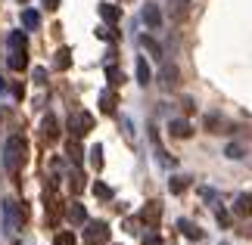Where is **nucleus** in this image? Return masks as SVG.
Instances as JSON below:
<instances>
[{
  "label": "nucleus",
  "mask_w": 252,
  "mask_h": 245,
  "mask_svg": "<svg viewBox=\"0 0 252 245\" xmlns=\"http://www.w3.org/2000/svg\"><path fill=\"white\" fill-rule=\"evenodd\" d=\"M87 131H94V115L91 112H75L69 118V134L78 140V136H84Z\"/></svg>",
  "instance_id": "4"
},
{
  "label": "nucleus",
  "mask_w": 252,
  "mask_h": 245,
  "mask_svg": "<svg viewBox=\"0 0 252 245\" xmlns=\"http://www.w3.org/2000/svg\"><path fill=\"white\" fill-rule=\"evenodd\" d=\"M22 25H25V28H32V31H34V28L41 25V16H37L34 9H25V13H22Z\"/></svg>",
  "instance_id": "23"
},
{
  "label": "nucleus",
  "mask_w": 252,
  "mask_h": 245,
  "mask_svg": "<svg viewBox=\"0 0 252 245\" xmlns=\"http://www.w3.org/2000/svg\"><path fill=\"white\" fill-rule=\"evenodd\" d=\"M143 245H159V233H150V236L143 239Z\"/></svg>",
  "instance_id": "32"
},
{
  "label": "nucleus",
  "mask_w": 252,
  "mask_h": 245,
  "mask_svg": "<svg viewBox=\"0 0 252 245\" xmlns=\"http://www.w3.org/2000/svg\"><path fill=\"white\" fill-rule=\"evenodd\" d=\"M234 214H237V218H249V214H252V195H249V192H240V195H237Z\"/></svg>",
  "instance_id": "10"
},
{
  "label": "nucleus",
  "mask_w": 252,
  "mask_h": 245,
  "mask_svg": "<svg viewBox=\"0 0 252 245\" xmlns=\"http://www.w3.org/2000/svg\"><path fill=\"white\" fill-rule=\"evenodd\" d=\"M41 3H44L47 9H60V0H41Z\"/></svg>",
  "instance_id": "33"
},
{
  "label": "nucleus",
  "mask_w": 252,
  "mask_h": 245,
  "mask_svg": "<svg viewBox=\"0 0 252 245\" xmlns=\"http://www.w3.org/2000/svg\"><path fill=\"white\" fill-rule=\"evenodd\" d=\"M140 47H143V50H150L153 56H156V59H159V56H162V47H159L156 41H153L150 34H143V37H140Z\"/></svg>",
  "instance_id": "22"
},
{
  "label": "nucleus",
  "mask_w": 252,
  "mask_h": 245,
  "mask_svg": "<svg viewBox=\"0 0 252 245\" xmlns=\"http://www.w3.org/2000/svg\"><path fill=\"white\" fill-rule=\"evenodd\" d=\"M47 81V72L44 68H34V84H44Z\"/></svg>",
  "instance_id": "30"
},
{
  "label": "nucleus",
  "mask_w": 252,
  "mask_h": 245,
  "mask_svg": "<svg viewBox=\"0 0 252 245\" xmlns=\"http://www.w3.org/2000/svg\"><path fill=\"white\" fill-rule=\"evenodd\" d=\"M94 195H96V199H112V186H106V183H94Z\"/></svg>",
  "instance_id": "25"
},
{
  "label": "nucleus",
  "mask_w": 252,
  "mask_h": 245,
  "mask_svg": "<svg viewBox=\"0 0 252 245\" xmlns=\"http://www.w3.org/2000/svg\"><path fill=\"white\" fill-rule=\"evenodd\" d=\"M91 164H94L96 171L103 168V146H94V149H91Z\"/></svg>",
  "instance_id": "26"
},
{
  "label": "nucleus",
  "mask_w": 252,
  "mask_h": 245,
  "mask_svg": "<svg viewBox=\"0 0 252 245\" xmlns=\"http://www.w3.org/2000/svg\"><path fill=\"white\" fill-rule=\"evenodd\" d=\"M84 242H87V245H103V242H109V227H106L103 220L84 223Z\"/></svg>",
  "instance_id": "3"
},
{
  "label": "nucleus",
  "mask_w": 252,
  "mask_h": 245,
  "mask_svg": "<svg viewBox=\"0 0 252 245\" xmlns=\"http://www.w3.org/2000/svg\"><path fill=\"white\" fill-rule=\"evenodd\" d=\"M190 13V0H168V16L171 19H184Z\"/></svg>",
  "instance_id": "13"
},
{
  "label": "nucleus",
  "mask_w": 252,
  "mask_h": 245,
  "mask_svg": "<svg viewBox=\"0 0 252 245\" xmlns=\"http://www.w3.org/2000/svg\"><path fill=\"white\" fill-rule=\"evenodd\" d=\"M25 31H9V37H6V50L9 53H22L25 50Z\"/></svg>",
  "instance_id": "12"
},
{
  "label": "nucleus",
  "mask_w": 252,
  "mask_h": 245,
  "mask_svg": "<svg viewBox=\"0 0 252 245\" xmlns=\"http://www.w3.org/2000/svg\"><path fill=\"white\" fill-rule=\"evenodd\" d=\"M106 75H109V84H112V87L125 84V75L119 72V65H106Z\"/></svg>",
  "instance_id": "24"
},
{
  "label": "nucleus",
  "mask_w": 252,
  "mask_h": 245,
  "mask_svg": "<svg viewBox=\"0 0 252 245\" xmlns=\"http://www.w3.org/2000/svg\"><path fill=\"white\" fill-rule=\"evenodd\" d=\"M115 106H119V96L109 93V90H103V93H100V112L115 115Z\"/></svg>",
  "instance_id": "14"
},
{
  "label": "nucleus",
  "mask_w": 252,
  "mask_h": 245,
  "mask_svg": "<svg viewBox=\"0 0 252 245\" xmlns=\"http://www.w3.org/2000/svg\"><path fill=\"white\" fill-rule=\"evenodd\" d=\"M100 16H103V22L115 25V22L122 19V9H119V6H109V3H106V6H100Z\"/></svg>",
  "instance_id": "19"
},
{
  "label": "nucleus",
  "mask_w": 252,
  "mask_h": 245,
  "mask_svg": "<svg viewBox=\"0 0 252 245\" xmlns=\"http://www.w3.org/2000/svg\"><path fill=\"white\" fill-rule=\"evenodd\" d=\"M190 186V177H171V183H168V190H171V195H181L184 190Z\"/></svg>",
  "instance_id": "21"
},
{
  "label": "nucleus",
  "mask_w": 252,
  "mask_h": 245,
  "mask_svg": "<svg viewBox=\"0 0 252 245\" xmlns=\"http://www.w3.org/2000/svg\"><path fill=\"white\" fill-rule=\"evenodd\" d=\"M65 149H69V159H72L75 164H81V162H84V149H81V143H78V140H69V146H65Z\"/></svg>",
  "instance_id": "20"
},
{
  "label": "nucleus",
  "mask_w": 252,
  "mask_h": 245,
  "mask_svg": "<svg viewBox=\"0 0 252 245\" xmlns=\"http://www.w3.org/2000/svg\"><path fill=\"white\" fill-rule=\"evenodd\" d=\"M168 131H171V136H178V140H187V136H193L190 121H181V118H174V121L168 124Z\"/></svg>",
  "instance_id": "11"
},
{
  "label": "nucleus",
  "mask_w": 252,
  "mask_h": 245,
  "mask_svg": "<svg viewBox=\"0 0 252 245\" xmlns=\"http://www.w3.org/2000/svg\"><path fill=\"white\" fill-rule=\"evenodd\" d=\"M134 72H137V84H140V87H150L153 72H150V65H147V59H143V56H137V59H134Z\"/></svg>",
  "instance_id": "7"
},
{
  "label": "nucleus",
  "mask_w": 252,
  "mask_h": 245,
  "mask_svg": "<svg viewBox=\"0 0 252 245\" xmlns=\"http://www.w3.org/2000/svg\"><path fill=\"white\" fill-rule=\"evenodd\" d=\"M53 245H75V233H60Z\"/></svg>",
  "instance_id": "29"
},
{
  "label": "nucleus",
  "mask_w": 252,
  "mask_h": 245,
  "mask_svg": "<svg viewBox=\"0 0 252 245\" xmlns=\"http://www.w3.org/2000/svg\"><path fill=\"white\" fill-rule=\"evenodd\" d=\"M25 56H28L25 50H22V53H9V56H6L9 68H13V72H22V68H28V59H25Z\"/></svg>",
  "instance_id": "18"
},
{
  "label": "nucleus",
  "mask_w": 252,
  "mask_h": 245,
  "mask_svg": "<svg viewBox=\"0 0 252 245\" xmlns=\"http://www.w3.org/2000/svg\"><path fill=\"white\" fill-rule=\"evenodd\" d=\"M156 159H159L162 164H165V168H174V159H171V155H168L165 149H162V146H156Z\"/></svg>",
  "instance_id": "27"
},
{
  "label": "nucleus",
  "mask_w": 252,
  "mask_h": 245,
  "mask_svg": "<svg viewBox=\"0 0 252 245\" xmlns=\"http://www.w3.org/2000/svg\"><path fill=\"white\" fill-rule=\"evenodd\" d=\"M159 218H162V208H159V202H150L147 208H143V211L137 214V220H140V223H147L150 230H156V227H159Z\"/></svg>",
  "instance_id": "6"
},
{
  "label": "nucleus",
  "mask_w": 252,
  "mask_h": 245,
  "mask_svg": "<svg viewBox=\"0 0 252 245\" xmlns=\"http://www.w3.org/2000/svg\"><path fill=\"white\" fill-rule=\"evenodd\" d=\"M22 223H25V208L13 199H3V227H6V233H19Z\"/></svg>",
  "instance_id": "2"
},
{
  "label": "nucleus",
  "mask_w": 252,
  "mask_h": 245,
  "mask_svg": "<svg viewBox=\"0 0 252 245\" xmlns=\"http://www.w3.org/2000/svg\"><path fill=\"white\" fill-rule=\"evenodd\" d=\"M19 3H28V0H19Z\"/></svg>",
  "instance_id": "34"
},
{
  "label": "nucleus",
  "mask_w": 252,
  "mask_h": 245,
  "mask_svg": "<svg viewBox=\"0 0 252 245\" xmlns=\"http://www.w3.org/2000/svg\"><path fill=\"white\" fill-rule=\"evenodd\" d=\"M224 155L227 159H243V146H237V143H230L227 149H224Z\"/></svg>",
  "instance_id": "28"
},
{
  "label": "nucleus",
  "mask_w": 252,
  "mask_h": 245,
  "mask_svg": "<svg viewBox=\"0 0 252 245\" xmlns=\"http://www.w3.org/2000/svg\"><path fill=\"white\" fill-rule=\"evenodd\" d=\"M159 81H162L165 90H174L178 81H181V68L174 65V62H165V65H162V72H159Z\"/></svg>",
  "instance_id": "5"
},
{
  "label": "nucleus",
  "mask_w": 252,
  "mask_h": 245,
  "mask_svg": "<svg viewBox=\"0 0 252 245\" xmlns=\"http://www.w3.org/2000/svg\"><path fill=\"white\" fill-rule=\"evenodd\" d=\"M178 230L184 233V236H187V239H193V242H196V239H202V233H199V227H196V223H193V220H178Z\"/></svg>",
  "instance_id": "15"
},
{
  "label": "nucleus",
  "mask_w": 252,
  "mask_h": 245,
  "mask_svg": "<svg viewBox=\"0 0 252 245\" xmlns=\"http://www.w3.org/2000/svg\"><path fill=\"white\" fill-rule=\"evenodd\" d=\"M25 162H28V140L19 136V134H13L6 140V146H3V168L9 174H16V171L25 168Z\"/></svg>",
  "instance_id": "1"
},
{
  "label": "nucleus",
  "mask_w": 252,
  "mask_h": 245,
  "mask_svg": "<svg viewBox=\"0 0 252 245\" xmlns=\"http://www.w3.org/2000/svg\"><path fill=\"white\" fill-rule=\"evenodd\" d=\"M65 218H69V223H75V227H81V223H87V208L81 202H72L69 211H65Z\"/></svg>",
  "instance_id": "8"
},
{
  "label": "nucleus",
  "mask_w": 252,
  "mask_h": 245,
  "mask_svg": "<svg viewBox=\"0 0 252 245\" xmlns=\"http://www.w3.org/2000/svg\"><path fill=\"white\" fill-rule=\"evenodd\" d=\"M56 68H60V72H65V68H69L72 65V50H69V47H60V50H56Z\"/></svg>",
  "instance_id": "17"
},
{
  "label": "nucleus",
  "mask_w": 252,
  "mask_h": 245,
  "mask_svg": "<svg viewBox=\"0 0 252 245\" xmlns=\"http://www.w3.org/2000/svg\"><path fill=\"white\" fill-rule=\"evenodd\" d=\"M41 131H44L47 140H56V136H60V124H56V115H47L44 124H41Z\"/></svg>",
  "instance_id": "16"
},
{
  "label": "nucleus",
  "mask_w": 252,
  "mask_h": 245,
  "mask_svg": "<svg viewBox=\"0 0 252 245\" xmlns=\"http://www.w3.org/2000/svg\"><path fill=\"white\" fill-rule=\"evenodd\" d=\"M69 190H72V192H78V190H81V177H78V174H72V183H69Z\"/></svg>",
  "instance_id": "31"
},
{
  "label": "nucleus",
  "mask_w": 252,
  "mask_h": 245,
  "mask_svg": "<svg viewBox=\"0 0 252 245\" xmlns=\"http://www.w3.org/2000/svg\"><path fill=\"white\" fill-rule=\"evenodd\" d=\"M143 22H147V28H159L162 25V9L156 3H147L143 6Z\"/></svg>",
  "instance_id": "9"
}]
</instances>
